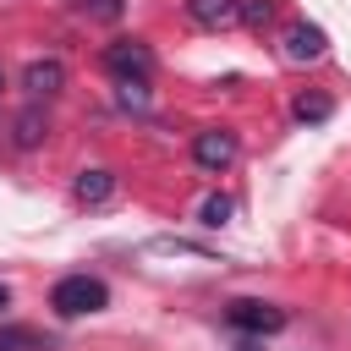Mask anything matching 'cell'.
Returning a JSON list of instances; mask_svg holds the SVG:
<instances>
[{"instance_id": "1", "label": "cell", "mask_w": 351, "mask_h": 351, "mask_svg": "<svg viewBox=\"0 0 351 351\" xmlns=\"http://www.w3.org/2000/svg\"><path fill=\"white\" fill-rule=\"evenodd\" d=\"M104 302H110V285H104V280H93V274H66V280H55V291H49V307H55L60 318L99 313Z\"/></svg>"}, {"instance_id": "2", "label": "cell", "mask_w": 351, "mask_h": 351, "mask_svg": "<svg viewBox=\"0 0 351 351\" xmlns=\"http://www.w3.org/2000/svg\"><path fill=\"white\" fill-rule=\"evenodd\" d=\"M104 66H110L115 82H148V77H154V49H148L143 38H115V44L104 49Z\"/></svg>"}, {"instance_id": "3", "label": "cell", "mask_w": 351, "mask_h": 351, "mask_svg": "<svg viewBox=\"0 0 351 351\" xmlns=\"http://www.w3.org/2000/svg\"><path fill=\"white\" fill-rule=\"evenodd\" d=\"M225 318L241 335H280L285 329V307H274V302H230Z\"/></svg>"}, {"instance_id": "4", "label": "cell", "mask_w": 351, "mask_h": 351, "mask_svg": "<svg viewBox=\"0 0 351 351\" xmlns=\"http://www.w3.org/2000/svg\"><path fill=\"white\" fill-rule=\"evenodd\" d=\"M22 88H27L33 104H49V99L66 88V66H60L55 55H44V60H33V66L22 71Z\"/></svg>"}, {"instance_id": "5", "label": "cell", "mask_w": 351, "mask_h": 351, "mask_svg": "<svg viewBox=\"0 0 351 351\" xmlns=\"http://www.w3.org/2000/svg\"><path fill=\"white\" fill-rule=\"evenodd\" d=\"M192 159H197L203 170H225V165L236 159V132H225V126L197 132V137H192Z\"/></svg>"}, {"instance_id": "6", "label": "cell", "mask_w": 351, "mask_h": 351, "mask_svg": "<svg viewBox=\"0 0 351 351\" xmlns=\"http://www.w3.org/2000/svg\"><path fill=\"white\" fill-rule=\"evenodd\" d=\"M324 44H329V38H324L318 22H296V27H285V60H296V66H302V60H318Z\"/></svg>"}, {"instance_id": "7", "label": "cell", "mask_w": 351, "mask_h": 351, "mask_svg": "<svg viewBox=\"0 0 351 351\" xmlns=\"http://www.w3.org/2000/svg\"><path fill=\"white\" fill-rule=\"evenodd\" d=\"M110 192H115V176L110 170H77V181H71V197L77 203H88V208H99V203H110Z\"/></svg>"}, {"instance_id": "8", "label": "cell", "mask_w": 351, "mask_h": 351, "mask_svg": "<svg viewBox=\"0 0 351 351\" xmlns=\"http://www.w3.org/2000/svg\"><path fill=\"white\" fill-rule=\"evenodd\" d=\"M186 11H192V22H203V27H230V22H241V0H186Z\"/></svg>"}, {"instance_id": "9", "label": "cell", "mask_w": 351, "mask_h": 351, "mask_svg": "<svg viewBox=\"0 0 351 351\" xmlns=\"http://www.w3.org/2000/svg\"><path fill=\"white\" fill-rule=\"evenodd\" d=\"M0 351H55V340L38 329H0Z\"/></svg>"}, {"instance_id": "10", "label": "cell", "mask_w": 351, "mask_h": 351, "mask_svg": "<svg viewBox=\"0 0 351 351\" xmlns=\"http://www.w3.org/2000/svg\"><path fill=\"white\" fill-rule=\"evenodd\" d=\"M329 110H335V104H329L324 93H302V99L291 104V115H296V121H329Z\"/></svg>"}, {"instance_id": "11", "label": "cell", "mask_w": 351, "mask_h": 351, "mask_svg": "<svg viewBox=\"0 0 351 351\" xmlns=\"http://www.w3.org/2000/svg\"><path fill=\"white\" fill-rule=\"evenodd\" d=\"M38 137H44V115H38V104H27V110L16 115V143H22V148H33Z\"/></svg>"}, {"instance_id": "12", "label": "cell", "mask_w": 351, "mask_h": 351, "mask_svg": "<svg viewBox=\"0 0 351 351\" xmlns=\"http://www.w3.org/2000/svg\"><path fill=\"white\" fill-rule=\"evenodd\" d=\"M269 16H274V0H241V22L247 27H269Z\"/></svg>"}, {"instance_id": "13", "label": "cell", "mask_w": 351, "mask_h": 351, "mask_svg": "<svg viewBox=\"0 0 351 351\" xmlns=\"http://www.w3.org/2000/svg\"><path fill=\"white\" fill-rule=\"evenodd\" d=\"M77 5H82L93 22H115V16L126 11V0H77Z\"/></svg>"}, {"instance_id": "14", "label": "cell", "mask_w": 351, "mask_h": 351, "mask_svg": "<svg viewBox=\"0 0 351 351\" xmlns=\"http://www.w3.org/2000/svg\"><path fill=\"white\" fill-rule=\"evenodd\" d=\"M115 99H121L126 110H148V82H121Z\"/></svg>"}, {"instance_id": "15", "label": "cell", "mask_w": 351, "mask_h": 351, "mask_svg": "<svg viewBox=\"0 0 351 351\" xmlns=\"http://www.w3.org/2000/svg\"><path fill=\"white\" fill-rule=\"evenodd\" d=\"M230 208H236L230 197H208V203H203V225H225V219H230Z\"/></svg>"}, {"instance_id": "16", "label": "cell", "mask_w": 351, "mask_h": 351, "mask_svg": "<svg viewBox=\"0 0 351 351\" xmlns=\"http://www.w3.org/2000/svg\"><path fill=\"white\" fill-rule=\"evenodd\" d=\"M0 307H11V291H5V285H0Z\"/></svg>"}, {"instance_id": "17", "label": "cell", "mask_w": 351, "mask_h": 351, "mask_svg": "<svg viewBox=\"0 0 351 351\" xmlns=\"http://www.w3.org/2000/svg\"><path fill=\"white\" fill-rule=\"evenodd\" d=\"M0 93H5V71H0Z\"/></svg>"}]
</instances>
